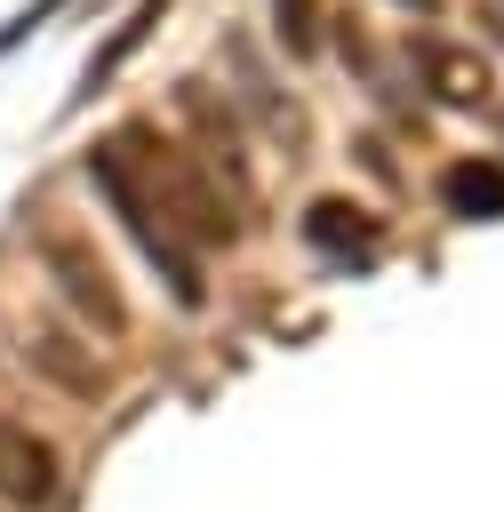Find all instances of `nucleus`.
Wrapping results in <instances>:
<instances>
[{
	"instance_id": "9b49d317",
	"label": "nucleus",
	"mask_w": 504,
	"mask_h": 512,
	"mask_svg": "<svg viewBox=\"0 0 504 512\" xmlns=\"http://www.w3.org/2000/svg\"><path fill=\"white\" fill-rule=\"evenodd\" d=\"M272 32L296 64H312L320 56V0H272Z\"/></svg>"
},
{
	"instance_id": "7ed1b4c3",
	"label": "nucleus",
	"mask_w": 504,
	"mask_h": 512,
	"mask_svg": "<svg viewBox=\"0 0 504 512\" xmlns=\"http://www.w3.org/2000/svg\"><path fill=\"white\" fill-rule=\"evenodd\" d=\"M40 264H48V280L64 288V304H72L96 336H128V304H120V288H112V272H104V256H96L88 240L48 232V240H40Z\"/></svg>"
},
{
	"instance_id": "6e6552de",
	"label": "nucleus",
	"mask_w": 504,
	"mask_h": 512,
	"mask_svg": "<svg viewBox=\"0 0 504 512\" xmlns=\"http://www.w3.org/2000/svg\"><path fill=\"white\" fill-rule=\"evenodd\" d=\"M24 360L56 384V392H72V400H96L104 392V368L72 344V336H48V328H24Z\"/></svg>"
},
{
	"instance_id": "f257e3e1",
	"label": "nucleus",
	"mask_w": 504,
	"mask_h": 512,
	"mask_svg": "<svg viewBox=\"0 0 504 512\" xmlns=\"http://www.w3.org/2000/svg\"><path fill=\"white\" fill-rule=\"evenodd\" d=\"M112 160L152 192V208H160L192 248H224V240H240V200L192 160V144H168V136H152V128H128V136L112 144Z\"/></svg>"
},
{
	"instance_id": "9d476101",
	"label": "nucleus",
	"mask_w": 504,
	"mask_h": 512,
	"mask_svg": "<svg viewBox=\"0 0 504 512\" xmlns=\"http://www.w3.org/2000/svg\"><path fill=\"white\" fill-rule=\"evenodd\" d=\"M232 64H240V80H248V112H264V128H272L280 144H296V136H304L296 96H280V80H272V72H256V56H248V48H232Z\"/></svg>"
},
{
	"instance_id": "f03ea898",
	"label": "nucleus",
	"mask_w": 504,
	"mask_h": 512,
	"mask_svg": "<svg viewBox=\"0 0 504 512\" xmlns=\"http://www.w3.org/2000/svg\"><path fill=\"white\" fill-rule=\"evenodd\" d=\"M88 176H96L104 208L120 216V232L136 240V256H144V264L160 272V288H168V296H176V304L192 312V304L208 296V280H200V256H192V240H184V232H176V224H168V216L152 208V192H144V184H136V176H128L120 160H112V144H96V152H88Z\"/></svg>"
},
{
	"instance_id": "1a4fd4ad",
	"label": "nucleus",
	"mask_w": 504,
	"mask_h": 512,
	"mask_svg": "<svg viewBox=\"0 0 504 512\" xmlns=\"http://www.w3.org/2000/svg\"><path fill=\"white\" fill-rule=\"evenodd\" d=\"M440 208L472 216V224L504 216V160H448L440 168Z\"/></svg>"
},
{
	"instance_id": "0eeeda50",
	"label": "nucleus",
	"mask_w": 504,
	"mask_h": 512,
	"mask_svg": "<svg viewBox=\"0 0 504 512\" xmlns=\"http://www.w3.org/2000/svg\"><path fill=\"white\" fill-rule=\"evenodd\" d=\"M304 240H312L320 256L360 264V256L376 248V216H368V208H352V200H312V208H304Z\"/></svg>"
},
{
	"instance_id": "20e7f679",
	"label": "nucleus",
	"mask_w": 504,
	"mask_h": 512,
	"mask_svg": "<svg viewBox=\"0 0 504 512\" xmlns=\"http://www.w3.org/2000/svg\"><path fill=\"white\" fill-rule=\"evenodd\" d=\"M176 104L192 112V160H200V168H208V176H216V184H224V192H232V200L248 208V160H240V120L224 112V96H216V88H200V80H184V88H176Z\"/></svg>"
},
{
	"instance_id": "423d86ee",
	"label": "nucleus",
	"mask_w": 504,
	"mask_h": 512,
	"mask_svg": "<svg viewBox=\"0 0 504 512\" xmlns=\"http://www.w3.org/2000/svg\"><path fill=\"white\" fill-rule=\"evenodd\" d=\"M56 496V456L40 432L0 416V504H48Z\"/></svg>"
},
{
	"instance_id": "39448f33",
	"label": "nucleus",
	"mask_w": 504,
	"mask_h": 512,
	"mask_svg": "<svg viewBox=\"0 0 504 512\" xmlns=\"http://www.w3.org/2000/svg\"><path fill=\"white\" fill-rule=\"evenodd\" d=\"M408 64H416V80L440 96V104H488V64L472 56V48H448V40H408Z\"/></svg>"
},
{
	"instance_id": "f8f14e48",
	"label": "nucleus",
	"mask_w": 504,
	"mask_h": 512,
	"mask_svg": "<svg viewBox=\"0 0 504 512\" xmlns=\"http://www.w3.org/2000/svg\"><path fill=\"white\" fill-rule=\"evenodd\" d=\"M400 8H416V16H432V8H440V0H400Z\"/></svg>"
}]
</instances>
